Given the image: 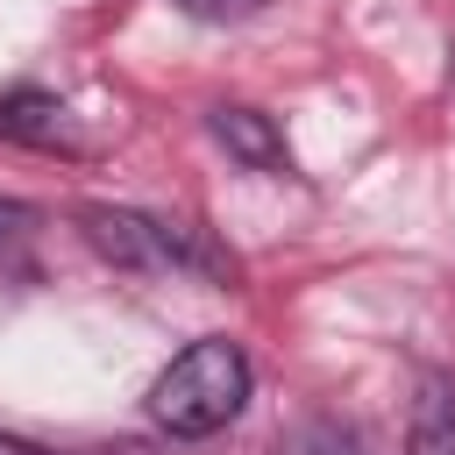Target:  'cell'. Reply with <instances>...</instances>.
Here are the masks:
<instances>
[{
	"mask_svg": "<svg viewBox=\"0 0 455 455\" xmlns=\"http://www.w3.org/2000/svg\"><path fill=\"white\" fill-rule=\"evenodd\" d=\"M0 142H28V149H71V114L57 92L43 85H7L0 92Z\"/></svg>",
	"mask_w": 455,
	"mask_h": 455,
	"instance_id": "277c9868",
	"label": "cell"
},
{
	"mask_svg": "<svg viewBox=\"0 0 455 455\" xmlns=\"http://www.w3.org/2000/svg\"><path fill=\"white\" fill-rule=\"evenodd\" d=\"M277 455H370V441H363L348 419H299V427L277 441Z\"/></svg>",
	"mask_w": 455,
	"mask_h": 455,
	"instance_id": "8992f818",
	"label": "cell"
},
{
	"mask_svg": "<svg viewBox=\"0 0 455 455\" xmlns=\"http://www.w3.org/2000/svg\"><path fill=\"white\" fill-rule=\"evenodd\" d=\"M249 384H256V377H249L242 341L199 334V341L178 348V355L164 363V377L149 384V419H156L171 441H206V434H220L228 419H242Z\"/></svg>",
	"mask_w": 455,
	"mask_h": 455,
	"instance_id": "6da1fadb",
	"label": "cell"
},
{
	"mask_svg": "<svg viewBox=\"0 0 455 455\" xmlns=\"http://www.w3.org/2000/svg\"><path fill=\"white\" fill-rule=\"evenodd\" d=\"M78 228L121 270H206V277H235V263L213 242H199V228H185V220H156V213H128V206H85Z\"/></svg>",
	"mask_w": 455,
	"mask_h": 455,
	"instance_id": "7a4b0ae2",
	"label": "cell"
},
{
	"mask_svg": "<svg viewBox=\"0 0 455 455\" xmlns=\"http://www.w3.org/2000/svg\"><path fill=\"white\" fill-rule=\"evenodd\" d=\"M206 128H213V142L235 156V164H249V171H263V178H284L291 171V149H284V128L263 114V107H242V100H220V107H206Z\"/></svg>",
	"mask_w": 455,
	"mask_h": 455,
	"instance_id": "3957f363",
	"label": "cell"
},
{
	"mask_svg": "<svg viewBox=\"0 0 455 455\" xmlns=\"http://www.w3.org/2000/svg\"><path fill=\"white\" fill-rule=\"evenodd\" d=\"M405 455H455V377L427 370L412 391V427H405Z\"/></svg>",
	"mask_w": 455,
	"mask_h": 455,
	"instance_id": "5b68a950",
	"label": "cell"
},
{
	"mask_svg": "<svg viewBox=\"0 0 455 455\" xmlns=\"http://www.w3.org/2000/svg\"><path fill=\"white\" fill-rule=\"evenodd\" d=\"M0 455H43L36 441H14V434H0Z\"/></svg>",
	"mask_w": 455,
	"mask_h": 455,
	"instance_id": "9c48e42d",
	"label": "cell"
},
{
	"mask_svg": "<svg viewBox=\"0 0 455 455\" xmlns=\"http://www.w3.org/2000/svg\"><path fill=\"white\" fill-rule=\"evenodd\" d=\"M21 220H28V206H7V199H0V242L21 235Z\"/></svg>",
	"mask_w": 455,
	"mask_h": 455,
	"instance_id": "ba28073f",
	"label": "cell"
},
{
	"mask_svg": "<svg viewBox=\"0 0 455 455\" xmlns=\"http://www.w3.org/2000/svg\"><path fill=\"white\" fill-rule=\"evenodd\" d=\"M171 7H185V14H199V21H242V14H256L263 0H171Z\"/></svg>",
	"mask_w": 455,
	"mask_h": 455,
	"instance_id": "52a82bcc",
	"label": "cell"
}]
</instances>
